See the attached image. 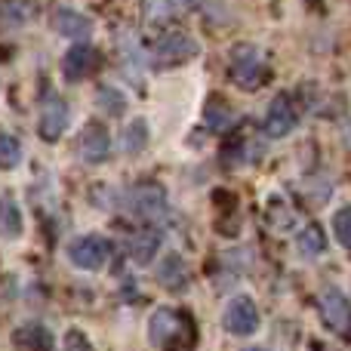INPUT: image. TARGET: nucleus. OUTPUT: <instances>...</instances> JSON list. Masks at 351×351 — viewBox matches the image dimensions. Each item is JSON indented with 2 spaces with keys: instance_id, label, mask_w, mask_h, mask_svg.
Here are the masks:
<instances>
[{
  "instance_id": "nucleus-20",
  "label": "nucleus",
  "mask_w": 351,
  "mask_h": 351,
  "mask_svg": "<svg viewBox=\"0 0 351 351\" xmlns=\"http://www.w3.org/2000/svg\"><path fill=\"white\" fill-rule=\"evenodd\" d=\"M333 231H336V241L351 253V204L348 206H339L333 216Z\"/></svg>"
},
{
  "instance_id": "nucleus-6",
  "label": "nucleus",
  "mask_w": 351,
  "mask_h": 351,
  "mask_svg": "<svg viewBox=\"0 0 351 351\" xmlns=\"http://www.w3.org/2000/svg\"><path fill=\"white\" fill-rule=\"evenodd\" d=\"M262 127H265L268 139H284L287 133H293V127H296V105H293V99L287 96V93L271 99Z\"/></svg>"
},
{
  "instance_id": "nucleus-7",
  "label": "nucleus",
  "mask_w": 351,
  "mask_h": 351,
  "mask_svg": "<svg viewBox=\"0 0 351 351\" xmlns=\"http://www.w3.org/2000/svg\"><path fill=\"white\" fill-rule=\"evenodd\" d=\"M96 68H99V49L90 47V43H77V47H71L65 53V59H62V74H65V80H71V84L90 77Z\"/></svg>"
},
{
  "instance_id": "nucleus-8",
  "label": "nucleus",
  "mask_w": 351,
  "mask_h": 351,
  "mask_svg": "<svg viewBox=\"0 0 351 351\" xmlns=\"http://www.w3.org/2000/svg\"><path fill=\"white\" fill-rule=\"evenodd\" d=\"M68 127V105L59 96H47L40 108V121H37V133L43 142H56Z\"/></svg>"
},
{
  "instance_id": "nucleus-22",
  "label": "nucleus",
  "mask_w": 351,
  "mask_h": 351,
  "mask_svg": "<svg viewBox=\"0 0 351 351\" xmlns=\"http://www.w3.org/2000/svg\"><path fill=\"white\" fill-rule=\"evenodd\" d=\"M99 105H102L108 114H123V108H127V96H123L121 90H114V86H105L102 93H99Z\"/></svg>"
},
{
  "instance_id": "nucleus-3",
  "label": "nucleus",
  "mask_w": 351,
  "mask_h": 351,
  "mask_svg": "<svg viewBox=\"0 0 351 351\" xmlns=\"http://www.w3.org/2000/svg\"><path fill=\"white\" fill-rule=\"evenodd\" d=\"M197 53H200V43L194 37L182 34V31H170L154 47V62L160 68H173V65H182V62H191Z\"/></svg>"
},
{
  "instance_id": "nucleus-16",
  "label": "nucleus",
  "mask_w": 351,
  "mask_h": 351,
  "mask_svg": "<svg viewBox=\"0 0 351 351\" xmlns=\"http://www.w3.org/2000/svg\"><path fill=\"white\" fill-rule=\"evenodd\" d=\"M160 241L154 231H139V234L133 237V259L139 262V265H148V262L154 259V253H158Z\"/></svg>"
},
{
  "instance_id": "nucleus-10",
  "label": "nucleus",
  "mask_w": 351,
  "mask_h": 351,
  "mask_svg": "<svg viewBox=\"0 0 351 351\" xmlns=\"http://www.w3.org/2000/svg\"><path fill=\"white\" fill-rule=\"evenodd\" d=\"M77 152L86 164H102L105 158L111 154V136L102 123H86L84 133H80L77 142Z\"/></svg>"
},
{
  "instance_id": "nucleus-14",
  "label": "nucleus",
  "mask_w": 351,
  "mask_h": 351,
  "mask_svg": "<svg viewBox=\"0 0 351 351\" xmlns=\"http://www.w3.org/2000/svg\"><path fill=\"white\" fill-rule=\"evenodd\" d=\"M0 234L3 237L22 234V213H19V204L10 197V194L0 197Z\"/></svg>"
},
{
  "instance_id": "nucleus-12",
  "label": "nucleus",
  "mask_w": 351,
  "mask_h": 351,
  "mask_svg": "<svg viewBox=\"0 0 351 351\" xmlns=\"http://www.w3.org/2000/svg\"><path fill=\"white\" fill-rule=\"evenodd\" d=\"M49 25H53V31L56 34H62V37H86V34H93V19L84 16V12H77V10H68V6L56 10L53 19H49Z\"/></svg>"
},
{
  "instance_id": "nucleus-19",
  "label": "nucleus",
  "mask_w": 351,
  "mask_h": 351,
  "mask_svg": "<svg viewBox=\"0 0 351 351\" xmlns=\"http://www.w3.org/2000/svg\"><path fill=\"white\" fill-rule=\"evenodd\" d=\"M324 231L317 228V225H308V228L299 234V250H302V256H317V253H324Z\"/></svg>"
},
{
  "instance_id": "nucleus-18",
  "label": "nucleus",
  "mask_w": 351,
  "mask_h": 351,
  "mask_svg": "<svg viewBox=\"0 0 351 351\" xmlns=\"http://www.w3.org/2000/svg\"><path fill=\"white\" fill-rule=\"evenodd\" d=\"M148 145V123L145 121H133L123 133V152L127 154H136Z\"/></svg>"
},
{
  "instance_id": "nucleus-15",
  "label": "nucleus",
  "mask_w": 351,
  "mask_h": 351,
  "mask_svg": "<svg viewBox=\"0 0 351 351\" xmlns=\"http://www.w3.org/2000/svg\"><path fill=\"white\" fill-rule=\"evenodd\" d=\"M34 16V3L28 0H0V25L12 28V25H22Z\"/></svg>"
},
{
  "instance_id": "nucleus-23",
  "label": "nucleus",
  "mask_w": 351,
  "mask_h": 351,
  "mask_svg": "<svg viewBox=\"0 0 351 351\" xmlns=\"http://www.w3.org/2000/svg\"><path fill=\"white\" fill-rule=\"evenodd\" d=\"M206 123H210L213 130H225L231 123L228 108H225L222 102H210V105H206Z\"/></svg>"
},
{
  "instance_id": "nucleus-13",
  "label": "nucleus",
  "mask_w": 351,
  "mask_h": 351,
  "mask_svg": "<svg viewBox=\"0 0 351 351\" xmlns=\"http://www.w3.org/2000/svg\"><path fill=\"white\" fill-rule=\"evenodd\" d=\"M12 339H16V346L31 348V351H53V336H49V330L40 327V324H28V327H19Z\"/></svg>"
},
{
  "instance_id": "nucleus-11",
  "label": "nucleus",
  "mask_w": 351,
  "mask_h": 351,
  "mask_svg": "<svg viewBox=\"0 0 351 351\" xmlns=\"http://www.w3.org/2000/svg\"><path fill=\"white\" fill-rule=\"evenodd\" d=\"M130 206H133L139 216L145 219H154L164 213L167 206V194L160 185H136L133 191H130Z\"/></svg>"
},
{
  "instance_id": "nucleus-24",
  "label": "nucleus",
  "mask_w": 351,
  "mask_h": 351,
  "mask_svg": "<svg viewBox=\"0 0 351 351\" xmlns=\"http://www.w3.org/2000/svg\"><path fill=\"white\" fill-rule=\"evenodd\" d=\"M65 351H96L90 346V339H86L80 330H68L65 333Z\"/></svg>"
},
{
  "instance_id": "nucleus-4",
  "label": "nucleus",
  "mask_w": 351,
  "mask_h": 351,
  "mask_svg": "<svg viewBox=\"0 0 351 351\" xmlns=\"http://www.w3.org/2000/svg\"><path fill=\"white\" fill-rule=\"evenodd\" d=\"M222 324L231 336H253L259 330V308L250 296H234L225 308Z\"/></svg>"
},
{
  "instance_id": "nucleus-1",
  "label": "nucleus",
  "mask_w": 351,
  "mask_h": 351,
  "mask_svg": "<svg viewBox=\"0 0 351 351\" xmlns=\"http://www.w3.org/2000/svg\"><path fill=\"white\" fill-rule=\"evenodd\" d=\"M148 339L158 351H191L197 346V324L188 311L158 308L148 321Z\"/></svg>"
},
{
  "instance_id": "nucleus-2",
  "label": "nucleus",
  "mask_w": 351,
  "mask_h": 351,
  "mask_svg": "<svg viewBox=\"0 0 351 351\" xmlns=\"http://www.w3.org/2000/svg\"><path fill=\"white\" fill-rule=\"evenodd\" d=\"M265 77V56L259 47L253 43H241V47L231 49V80H234L241 90H256Z\"/></svg>"
},
{
  "instance_id": "nucleus-21",
  "label": "nucleus",
  "mask_w": 351,
  "mask_h": 351,
  "mask_svg": "<svg viewBox=\"0 0 351 351\" xmlns=\"http://www.w3.org/2000/svg\"><path fill=\"white\" fill-rule=\"evenodd\" d=\"M158 274H160V280H164L167 287H173V290H179V287L185 284V268H182V259L176 253L167 256V265L160 268Z\"/></svg>"
},
{
  "instance_id": "nucleus-17",
  "label": "nucleus",
  "mask_w": 351,
  "mask_h": 351,
  "mask_svg": "<svg viewBox=\"0 0 351 351\" xmlns=\"http://www.w3.org/2000/svg\"><path fill=\"white\" fill-rule=\"evenodd\" d=\"M19 160H22V145H19V139L0 130V170H12V167H19Z\"/></svg>"
},
{
  "instance_id": "nucleus-9",
  "label": "nucleus",
  "mask_w": 351,
  "mask_h": 351,
  "mask_svg": "<svg viewBox=\"0 0 351 351\" xmlns=\"http://www.w3.org/2000/svg\"><path fill=\"white\" fill-rule=\"evenodd\" d=\"M321 317H324V324H327L333 333H346V330L351 327V305H348V299L342 296L339 290H324L321 293Z\"/></svg>"
},
{
  "instance_id": "nucleus-5",
  "label": "nucleus",
  "mask_w": 351,
  "mask_h": 351,
  "mask_svg": "<svg viewBox=\"0 0 351 351\" xmlns=\"http://www.w3.org/2000/svg\"><path fill=\"white\" fill-rule=\"evenodd\" d=\"M111 247L105 237L99 234H86V237H77V241L71 243V250H68V256H71V262L77 268H84V271H96V268L105 265V259H108Z\"/></svg>"
}]
</instances>
